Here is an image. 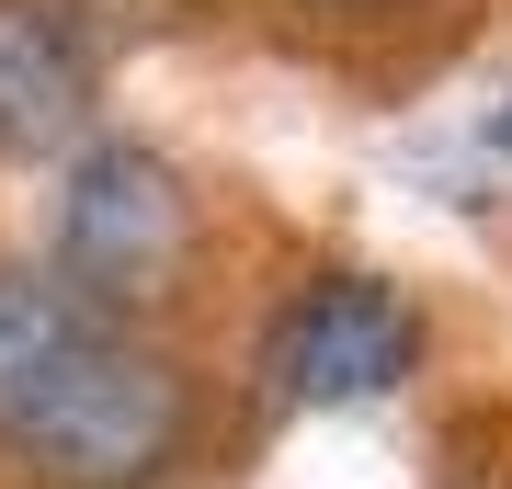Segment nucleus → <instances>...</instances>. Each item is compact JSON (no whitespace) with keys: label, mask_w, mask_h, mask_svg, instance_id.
<instances>
[{"label":"nucleus","mask_w":512,"mask_h":489,"mask_svg":"<svg viewBox=\"0 0 512 489\" xmlns=\"http://www.w3.org/2000/svg\"><path fill=\"white\" fill-rule=\"evenodd\" d=\"M183 444H194V376L160 342H137L126 319H103L12 433V467L35 489H148L183 467Z\"/></svg>","instance_id":"f257e3e1"},{"label":"nucleus","mask_w":512,"mask_h":489,"mask_svg":"<svg viewBox=\"0 0 512 489\" xmlns=\"http://www.w3.org/2000/svg\"><path fill=\"white\" fill-rule=\"evenodd\" d=\"M194 251V182L137 137H103L69 160V194H57V285L80 308L126 319V308H160L171 273Z\"/></svg>","instance_id":"f03ea898"},{"label":"nucleus","mask_w":512,"mask_h":489,"mask_svg":"<svg viewBox=\"0 0 512 489\" xmlns=\"http://www.w3.org/2000/svg\"><path fill=\"white\" fill-rule=\"evenodd\" d=\"M421 364V308L387 273H319V285L285 296V319L262 330V387L285 410H353L387 399Z\"/></svg>","instance_id":"7ed1b4c3"},{"label":"nucleus","mask_w":512,"mask_h":489,"mask_svg":"<svg viewBox=\"0 0 512 489\" xmlns=\"http://www.w3.org/2000/svg\"><path fill=\"white\" fill-rule=\"evenodd\" d=\"M92 126V35L69 0H0V160H46Z\"/></svg>","instance_id":"20e7f679"},{"label":"nucleus","mask_w":512,"mask_h":489,"mask_svg":"<svg viewBox=\"0 0 512 489\" xmlns=\"http://www.w3.org/2000/svg\"><path fill=\"white\" fill-rule=\"evenodd\" d=\"M92 330H103V308H80L57 273L0 262V455H12V433L35 421V399L80 364V342H92Z\"/></svg>","instance_id":"39448f33"},{"label":"nucleus","mask_w":512,"mask_h":489,"mask_svg":"<svg viewBox=\"0 0 512 489\" xmlns=\"http://www.w3.org/2000/svg\"><path fill=\"white\" fill-rule=\"evenodd\" d=\"M69 12H103V23H171V12H194V0H69Z\"/></svg>","instance_id":"423d86ee"},{"label":"nucleus","mask_w":512,"mask_h":489,"mask_svg":"<svg viewBox=\"0 0 512 489\" xmlns=\"http://www.w3.org/2000/svg\"><path fill=\"white\" fill-rule=\"evenodd\" d=\"M490 148H501V160H512V91H501V103H490Z\"/></svg>","instance_id":"0eeeda50"},{"label":"nucleus","mask_w":512,"mask_h":489,"mask_svg":"<svg viewBox=\"0 0 512 489\" xmlns=\"http://www.w3.org/2000/svg\"><path fill=\"white\" fill-rule=\"evenodd\" d=\"M319 12H387V0H319Z\"/></svg>","instance_id":"6e6552de"}]
</instances>
